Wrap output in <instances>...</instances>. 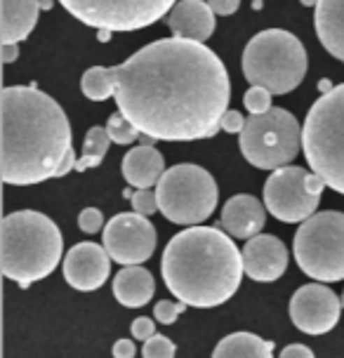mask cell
<instances>
[{
  "label": "cell",
  "mask_w": 344,
  "mask_h": 358,
  "mask_svg": "<svg viewBox=\"0 0 344 358\" xmlns=\"http://www.w3.org/2000/svg\"><path fill=\"white\" fill-rule=\"evenodd\" d=\"M87 99L116 97L120 113L144 137L194 142L215 137L229 111L231 83L222 59L206 43L161 38L120 66H92L83 73Z\"/></svg>",
  "instance_id": "cell-1"
},
{
  "label": "cell",
  "mask_w": 344,
  "mask_h": 358,
  "mask_svg": "<svg viewBox=\"0 0 344 358\" xmlns=\"http://www.w3.org/2000/svg\"><path fill=\"white\" fill-rule=\"evenodd\" d=\"M3 113V182L41 184L76 170L71 125L64 108L36 85H8L0 92Z\"/></svg>",
  "instance_id": "cell-2"
},
{
  "label": "cell",
  "mask_w": 344,
  "mask_h": 358,
  "mask_svg": "<svg viewBox=\"0 0 344 358\" xmlns=\"http://www.w3.org/2000/svg\"><path fill=\"white\" fill-rule=\"evenodd\" d=\"M161 273L180 302L210 309L234 297L245 273L243 252L215 227H189L165 245Z\"/></svg>",
  "instance_id": "cell-3"
},
{
  "label": "cell",
  "mask_w": 344,
  "mask_h": 358,
  "mask_svg": "<svg viewBox=\"0 0 344 358\" xmlns=\"http://www.w3.org/2000/svg\"><path fill=\"white\" fill-rule=\"evenodd\" d=\"M3 273L22 287L48 278L62 262L64 238L48 215L19 210L3 217L0 224Z\"/></svg>",
  "instance_id": "cell-4"
},
{
  "label": "cell",
  "mask_w": 344,
  "mask_h": 358,
  "mask_svg": "<svg viewBox=\"0 0 344 358\" xmlns=\"http://www.w3.org/2000/svg\"><path fill=\"white\" fill-rule=\"evenodd\" d=\"M302 149L311 172L344 196V83L321 94L302 127Z\"/></svg>",
  "instance_id": "cell-5"
},
{
  "label": "cell",
  "mask_w": 344,
  "mask_h": 358,
  "mask_svg": "<svg viewBox=\"0 0 344 358\" xmlns=\"http://www.w3.org/2000/svg\"><path fill=\"white\" fill-rule=\"evenodd\" d=\"M243 76L250 85H262L271 94H288L307 76V50L283 29H266L252 36L243 50Z\"/></svg>",
  "instance_id": "cell-6"
},
{
  "label": "cell",
  "mask_w": 344,
  "mask_h": 358,
  "mask_svg": "<svg viewBox=\"0 0 344 358\" xmlns=\"http://www.w3.org/2000/svg\"><path fill=\"white\" fill-rule=\"evenodd\" d=\"M292 255L309 278L321 283L344 280V213L326 210L299 224Z\"/></svg>",
  "instance_id": "cell-7"
},
{
  "label": "cell",
  "mask_w": 344,
  "mask_h": 358,
  "mask_svg": "<svg viewBox=\"0 0 344 358\" xmlns=\"http://www.w3.org/2000/svg\"><path fill=\"white\" fill-rule=\"evenodd\" d=\"M238 146L243 158L259 170L285 168L302 149V127L290 111L271 106L245 120L238 134Z\"/></svg>",
  "instance_id": "cell-8"
},
{
  "label": "cell",
  "mask_w": 344,
  "mask_h": 358,
  "mask_svg": "<svg viewBox=\"0 0 344 358\" xmlns=\"http://www.w3.org/2000/svg\"><path fill=\"white\" fill-rule=\"evenodd\" d=\"M156 196L165 220L184 227H199L217 208V184L213 175L191 163L165 170L156 187Z\"/></svg>",
  "instance_id": "cell-9"
},
{
  "label": "cell",
  "mask_w": 344,
  "mask_h": 358,
  "mask_svg": "<svg viewBox=\"0 0 344 358\" xmlns=\"http://www.w3.org/2000/svg\"><path fill=\"white\" fill-rule=\"evenodd\" d=\"M78 22L97 31H139L170 15L177 0H59Z\"/></svg>",
  "instance_id": "cell-10"
},
{
  "label": "cell",
  "mask_w": 344,
  "mask_h": 358,
  "mask_svg": "<svg viewBox=\"0 0 344 358\" xmlns=\"http://www.w3.org/2000/svg\"><path fill=\"white\" fill-rule=\"evenodd\" d=\"M323 189H326V182L316 172L285 165V168L273 170L271 177L266 179L264 206L278 222L302 224L316 215Z\"/></svg>",
  "instance_id": "cell-11"
},
{
  "label": "cell",
  "mask_w": 344,
  "mask_h": 358,
  "mask_svg": "<svg viewBox=\"0 0 344 358\" xmlns=\"http://www.w3.org/2000/svg\"><path fill=\"white\" fill-rule=\"evenodd\" d=\"M104 248L113 262L123 266H137L151 259L156 250V229L149 217L139 213H120L104 227Z\"/></svg>",
  "instance_id": "cell-12"
},
{
  "label": "cell",
  "mask_w": 344,
  "mask_h": 358,
  "mask_svg": "<svg viewBox=\"0 0 344 358\" xmlns=\"http://www.w3.org/2000/svg\"><path fill=\"white\" fill-rule=\"evenodd\" d=\"M340 297L321 283L302 285L290 299V318L307 335H326L337 325L342 313Z\"/></svg>",
  "instance_id": "cell-13"
},
{
  "label": "cell",
  "mask_w": 344,
  "mask_h": 358,
  "mask_svg": "<svg viewBox=\"0 0 344 358\" xmlns=\"http://www.w3.org/2000/svg\"><path fill=\"white\" fill-rule=\"evenodd\" d=\"M111 271V255L97 243H78L64 255V278L80 292H92L106 283Z\"/></svg>",
  "instance_id": "cell-14"
},
{
  "label": "cell",
  "mask_w": 344,
  "mask_h": 358,
  "mask_svg": "<svg viewBox=\"0 0 344 358\" xmlns=\"http://www.w3.org/2000/svg\"><path fill=\"white\" fill-rule=\"evenodd\" d=\"M241 252H243L245 276L257 283L278 280L288 268V250L276 236H255V238L245 241V248Z\"/></svg>",
  "instance_id": "cell-15"
},
{
  "label": "cell",
  "mask_w": 344,
  "mask_h": 358,
  "mask_svg": "<svg viewBox=\"0 0 344 358\" xmlns=\"http://www.w3.org/2000/svg\"><path fill=\"white\" fill-rule=\"evenodd\" d=\"M175 38L206 43L215 34V12L203 0H180L165 17Z\"/></svg>",
  "instance_id": "cell-16"
},
{
  "label": "cell",
  "mask_w": 344,
  "mask_h": 358,
  "mask_svg": "<svg viewBox=\"0 0 344 358\" xmlns=\"http://www.w3.org/2000/svg\"><path fill=\"white\" fill-rule=\"evenodd\" d=\"M266 206L259 198L250 194H238L229 198L227 206L222 208V227L231 238L250 241L262 234L266 222Z\"/></svg>",
  "instance_id": "cell-17"
},
{
  "label": "cell",
  "mask_w": 344,
  "mask_h": 358,
  "mask_svg": "<svg viewBox=\"0 0 344 358\" xmlns=\"http://www.w3.org/2000/svg\"><path fill=\"white\" fill-rule=\"evenodd\" d=\"M163 175H165L163 153L158 151L154 144H139L125 153L123 177L130 187H137V189L158 187Z\"/></svg>",
  "instance_id": "cell-18"
},
{
  "label": "cell",
  "mask_w": 344,
  "mask_h": 358,
  "mask_svg": "<svg viewBox=\"0 0 344 358\" xmlns=\"http://www.w3.org/2000/svg\"><path fill=\"white\" fill-rule=\"evenodd\" d=\"M41 0H3L0 5V41L3 45L22 43L36 29Z\"/></svg>",
  "instance_id": "cell-19"
},
{
  "label": "cell",
  "mask_w": 344,
  "mask_h": 358,
  "mask_svg": "<svg viewBox=\"0 0 344 358\" xmlns=\"http://www.w3.org/2000/svg\"><path fill=\"white\" fill-rule=\"evenodd\" d=\"M316 36L335 59L344 62V0H318L314 8Z\"/></svg>",
  "instance_id": "cell-20"
},
{
  "label": "cell",
  "mask_w": 344,
  "mask_h": 358,
  "mask_svg": "<svg viewBox=\"0 0 344 358\" xmlns=\"http://www.w3.org/2000/svg\"><path fill=\"white\" fill-rule=\"evenodd\" d=\"M156 292V280L144 266H125L113 278V297L127 309H139L149 304Z\"/></svg>",
  "instance_id": "cell-21"
},
{
  "label": "cell",
  "mask_w": 344,
  "mask_h": 358,
  "mask_svg": "<svg viewBox=\"0 0 344 358\" xmlns=\"http://www.w3.org/2000/svg\"><path fill=\"white\" fill-rule=\"evenodd\" d=\"M213 358H273V342L252 332H231L217 342Z\"/></svg>",
  "instance_id": "cell-22"
},
{
  "label": "cell",
  "mask_w": 344,
  "mask_h": 358,
  "mask_svg": "<svg viewBox=\"0 0 344 358\" xmlns=\"http://www.w3.org/2000/svg\"><path fill=\"white\" fill-rule=\"evenodd\" d=\"M111 137L106 132V127H90L85 134V142H83V156L76 161V172H85L90 168H97V165L104 161L106 151H109Z\"/></svg>",
  "instance_id": "cell-23"
},
{
  "label": "cell",
  "mask_w": 344,
  "mask_h": 358,
  "mask_svg": "<svg viewBox=\"0 0 344 358\" xmlns=\"http://www.w3.org/2000/svg\"><path fill=\"white\" fill-rule=\"evenodd\" d=\"M106 132H109L111 142H116V144H132V142H137L139 134H142L135 127V123H130L120 111L109 116V120H106Z\"/></svg>",
  "instance_id": "cell-24"
},
{
  "label": "cell",
  "mask_w": 344,
  "mask_h": 358,
  "mask_svg": "<svg viewBox=\"0 0 344 358\" xmlns=\"http://www.w3.org/2000/svg\"><path fill=\"white\" fill-rule=\"evenodd\" d=\"M243 104L248 111H250V116L264 113L271 108V92L262 85H250V90L243 94Z\"/></svg>",
  "instance_id": "cell-25"
},
{
  "label": "cell",
  "mask_w": 344,
  "mask_h": 358,
  "mask_svg": "<svg viewBox=\"0 0 344 358\" xmlns=\"http://www.w3.org/2000/svg\"><path fill=\"white\" fill-rule=\"evenodd\" d=\"M175 354H177L175 342H170L168 337L158 335V332L151 337V340H146L144 347H142L144 358H175Z\"/></svg>",
  "instance_id": "cell-26"
},
{
  "label": "cell",
  "mask_w": 344,
  "mask_h": 358,
  "mask_svg": "<svg viewBox=\"0 0 344 358\" xmlns=\"http://www.w3.org/2000/svg\"><path fill=\"white\" fill-rule=\"evenodd\" d=\"M130 203H132V210L144 217H149V215H154L156 210H161L158 208L156 191H151V189H137L135 194H130Z\"/></svg>",
  "instance_id": "cell-27"
},
{
  "label": "cell",
  "mask_w": 344,
  "mask_h": 358,
  "mask_svg": "<svg viewBox=\"0 0 344 358\" xmlns=\"http://www.w3.org/2000/svg\"><path fill=\"white\" fill-rule=\"evenodd\" d=\"M187 309H189V304H184V302H170V299H161V302L154 306V316H156L158 323L172 325Z\"/></svg>",
  "instance_id": "cell-28"
},
{
  "label": "cell",
  "mask_w": 344,
  "mask_h": 358,
  "mask_svg": "<svg viewBox=\"0 0 344 358\" xmlns=\"http://www.w3.org/2000/svg\"><path fill=\"white\" fill-rule=\"evenodd\" d=\"M78 227L83 234H97L104 227V215L97 208H85L78 217Z\"/></svg>",
  "instance_id": "cell-29"
},
{
  "label": "cell",
  "mask_w": 344,
  "mask_h": 358,
  "mask_svg": "<svg viewBox=\"0 0 344 358\" xmlns=\"http://www.w3.org/2000/svg\"><path fill=\"white\" fill-rule=\"evenodd\" d=\"M130 330H132V337H135V340L146 342V340H151V337L156 335V323L151 321L149 316H139V318L132 321Z\"/></svg>",
  "instance_id": "cell-30"
},
{
  "label": "cell",
  "mask_w": 344,
  "mask_h": 358,
  "mask_svg": "<svg viewBox=\"0 0 344 358\" xmlns=\"http://www.w3.org/2000/svg\"><path fill=\"white\" fill-rule=\"evenodd\" d=\"M245 120L248 118H243V113H241V111L229 108L224 116H222V130L231 132V134H241V132H243V127H245Z\"/></svg>",
  "instance_id": "cell-31"
},
{
  "label": "cell",
  "mask_w": 344,
  "mask_h": 358,
  "mask_svg": "<svg viewBox=\"0 0 344 358\" xmlns=\"http://www.w3.org/2000/svg\"><path fill=\"white\" fill-rule=\"evenodd\" d=\"M208 5L213 8L215 15H222V17H229L238 10L241 0H208Z\"/></svg>",
  "instance_id": "cell-32"
},
{
  "label": "cell",
  "mask_w": 344,
  "mask_h": 358,
  "mask_svg": "<svg viewBox=\"0 0 344 358\" xmlns=\"http://www.w3.org/2000/svg\"><path fill=\"white\" fill-rule=\"evenodd\" d=\"M111 354H113V358H135L137 347L132 340H118L116 344H113Z\"/></svg>",
  "instance_id": "cell-33"
},
{
  "label": "cell",
  "mask_w": 344,
  "mask_h": 358,
  "mask_svg": "<svg viewBox=\"0 0 344 358\" xmlns=\"http://www.w3.org/2000/svg\"><path fill=\"white\" fill-rule=\"evenodd\" d=\"M278 358H316V356H314V351L309 347H304V344H290V347H285L281 351Z\"/></svg>",
  "instance_id": "cell-34"
},
{
  "label": "cell",
  "mask_w": 344,
  "mask_h": 358,
  "mask_svg": "<svg viewBox=\"0 0 344 358\" xmlns=\"http://www.w3.org/2000/svg\"><path fill=\"white\" fill-rule=\"evenodd\" d=\"M0 57H3V64H12L19 59V43H10L0 48Z\"/></svg>",
  "instance_id": "cell-35"
},
{
  "label": "cell",
  "mask_w": 344,
  "mask_h": 358,
  "mask_svg": "<svg viewBox=\"0 0 344 358\" xmlns=\"http://www.w3.org/2000/svg\"><path fill=\"white\" fill-rule=\"evenodd\" d=\"M318 90H321V92L326 94V92H330V90H333V85H330V80H321V83H318Z\"/></svg>",
  "instance_id": "cell-36"
},
{
  "label": "cell",
  "mask_w": 344,
  "mask_h": 358,
  "mask_svg": "<svg viewBox=\"0 0 344 358\" xmlns=\"http://www.w3.org/2000/svg\"><path fill=\"white\" fill-rule=\"evenodd\" d=\"M299 3H302V5H307V8H316V5H318V0H299Z\"/></svg>",
  "instance_id": "cell-37"
},
{
  "label": "cell",
  "mask_w": 344,
  "mask_h": 358,
  "mask_svg": "<svg viewBox=\"0 0 344 358\" xmlns=\"http://www.w3.org/2000/svg\"><path fill=\"white\" fill-rule=\"evenodd\" d=\"M342 304H344V295H342Z\"/></svg>",
  "instance_id": "cell-38"
},
{
  "label": "cell",
  "mask_w": 344,
  "mask_h": 358,
  "mask_svg": "<svg viewBox=\"0 0 344 358\" xmlns=\"http://www.w3.org/2000/svg\"><path fill=\"white\" fill-rule=\"evenodd\" d=\"M259 3H264V0H259Z\"/></svg>",
  "instance_id": "cell-39"
}]
</instances>
